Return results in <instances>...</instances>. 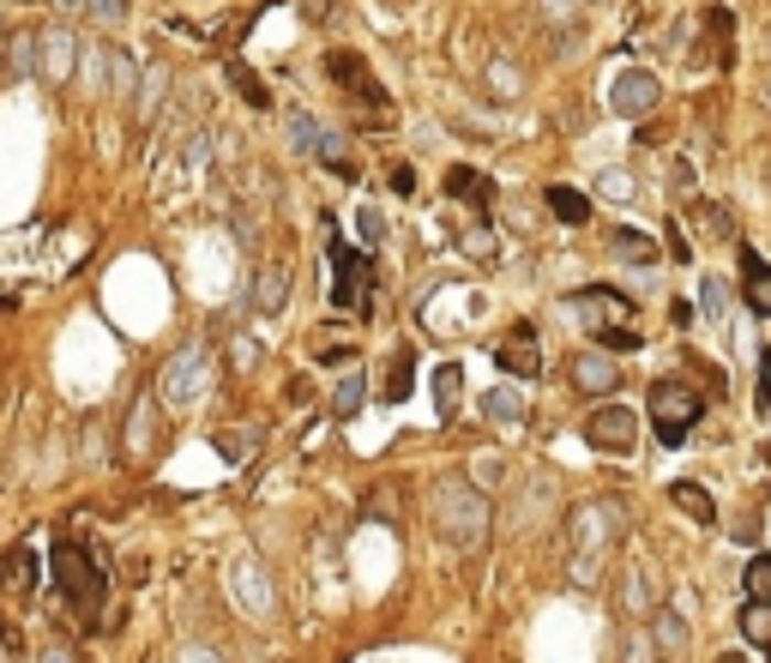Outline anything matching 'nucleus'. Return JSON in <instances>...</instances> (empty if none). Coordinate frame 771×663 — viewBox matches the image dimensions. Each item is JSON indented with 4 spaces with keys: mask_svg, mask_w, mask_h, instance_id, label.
<instances>
[{
    "mask_svg": "<svg viewBox=\"0 0 771 663\" xmlns=\"http://www.w3.org/2000/svg\"><path fill=\"white\" fill-rule=\"evenodd\" d=\"M48 573H55L61 604H67L79 621H97L102 597H109V555L85 537H61L55 555H48Z\"/></svg>",
    "mask_w": 771,
    "mask_h": 663,
    "instance_id": "nucleus-1",
    "label": "nucleus"
},
{
    "mask_svg": "<svg viewBox=\"0 0 771 663\" xmlns=\"http://www.w3.org/2000/svg\"><path fill=\"white\" fill-rule=\"evenodd\" d=\"M621 537H627V513H621V501H585L573 513V579H597L602 573V561H609L615 550H621Z\"/></svg>",
    "mask_w": 771,
    "mask_h": 663,
    "instance_id": "nucleus-2",
    "label": "nucleus"
},
{
    "mask_svg": "<svg viewBox=\"0 0 771 663\" xmlns=\"http://www.w3.org/2000/svg\"><path fill=\"white\" fill-rule=\"evenodd\" d=\"M573 308L590 320V338H597V350L609 356V350H639V326H633V308H627L615 290H578L573 296Z\"/></svg>",
    "mask_w": 771,
    "mask_h": 663,
    "instance_id": "nucleus-3",
    "label": "nucleus"
},
{
    "mask_svg": "<svg viewBox=\"0 0 771 663\" xmlns=\"http://www.w3.org/2000/svg\"><path fill=\"white\" fill-rule=\"evenodd\" d=\"M434 507H441V531L458 543V550H477V543L488 537L482 489H470V482H441V489H434Z\"/></svg>",
    "mask_w": 771,
    "mask_h": 663,
    "instance_id": "nucleus-4",
    "label": "nucleus"
},
{
    "mask_svg": "<svg viewBox=\"0 0 771 663\" xmlns=\"http://www.w3.org/2000/svg\"><path fill=\"white\" fill-rule=\"evenodd\" d=\"M645 411H651V428H658V441H663V446H681V441L693 435V423H699L705 404H699V392L681 387V380H658Z\"/></svg>",
    "mask_w": 771,
    "mask_h": 663,
    "instance_id": "nucleus-5",
    "label": "nucleus"
},
{
    "mask_svg": "<svg viewBox=\"0 0 771 663\" xmlns=\"http://www.w3.org/2000/svg\"><path fill=\"white\" fill-rule=\"evenodd\" d=\"M585 441L597 446V453L627 458V453L639 446V416L627 411V404H597V411L585 416Z\"/></svg>",
    "mask_w": 771,
    "mask_h": 663,
    "instance_id": "nucleus-6",
    "label": "nucleus"
},
{
    "mask_svg": "<svg viewBox=\"0 0 771 663\" xmlns=\"http://www.w3.org/2000/svg\"><path fill=\"white\" fill-rule=\"evenodd\" d=\"M332 302L338 308H356L362 302L368 308V284H374V265H368V253H356L350 241H332Z\"/></svg>",
    "mask_w": 771,
    "mask_h": 663,
    "instance_id": "nucleus-7",
    "label": "nucleus"
},
{
    "mask_svg": "<svg viewBox=\"0 0 771 663\" xmlns=\"http://www.w3.org/2000/svg\"><path fill=\"white\" fill-rule=\"evenodd\" d=\"M73 67H79V43H73V31H61V24L36 31V73H43L48 85H73Z\"/></svg>",
    "mask_w": 771,
    "mask_h": 663,
    "instance_id": "nucleus-8",
    "label": "nucleus"
},
{
    "mask_svg": "<svg viewBox=\"0 0 771 663\" xmlns=\"http://www.w3.org/2000/svg\"><path fill=\"white\" fill-rule=\"evenodd\" d=\"M658 79H651L645 67H621L615 73V85H609V109L615 115H651L658 109Z\"/></svg>",
    "mask_w": 771,
    "mask_h": 663,
    "instance_id": "nucleus-9",
    "label": "nucleus"
},
{
    "mask_svg": "<svg viewBox=\"0 0 771 663\" xmlns=\"http://www.w3.org/2000/svg\"><path fill=\"white\" fill-rule=\"evenodd\" d=\"M573 387L585 392V399H609V392L621 387V368H615V356L578 350V356H573Z\"/></svg>",
    "mask_w": 771,
    "mask_h": 663,
    "instance_id": "nucleus-10",
    "label": "nucleus"
},
{
    "mask_svg": "<svg viewBox=\"0 0 771 663\" xmlns=\"http://www.w3.org/2000/svg\"><path fill=\"white\" fill-rule=\"evenodd\" d=\"M326 73H332V79H344V91H350V97H368V104L380 97L374 91V73H368L356 55H344V48H332V55H326Z\"/></svg>",
    "mask_w": 771,
    "mask_h": 663,
    "instance_id": "nucleus-11",
    "label": "nucleus"
},
{
    "mask_svg": "<svg viewBox=\"0 0 771 663\" xmlns=\"http://www.w3.org/2000/svg\"><path fill=\"white\" fill-rule=\"evenodd\" d=\"M500 368H507V374H519V380L543 368V350H536L531 326H519V338H507V344H500Z\"/></svg>",
    "mask_w": 771,
    "mask_h": 663,
    "instance_id": "nucleus-12",
    "label": "nucleus"
},
{
    "mask_svg": "<svg viewBox=\"0 0 771 663\" xmlns=\"http://www.w3.org/2000/svg\"><path fill=\"white\" fill-rule=\"evenodd\" d=\"M205 350H187V356H175L170 368H163V374H175V380H163V392H170V399H193V392L205 387Z\"/></svg>",
    "mask_w": 771,
    "mask_h": 663,
    "instance_id": "nucleus-13",
    "label": "nucleus"
},
{
    "mask_svg": "<svg viewBox=\"0 0 771 663\" xmlns=\"http://www.w3.org/2000/svg\"><path fill=\"white\" fill-rule=\"evenodd\" d=\"M7 79H36V31H7Z\"/></svg>",
    "mask_w": 771,
    "mask_h": 663,
    "instance_id": "nucleus-14",
    "label": "nucleus"
},
{
    "mask_svg": "<svg viewBox=\"0 0 771 663\" xmlns=\"http://www.w3.org/2000/svg\"><path fill=\"white\" fill-rule=\"evenodd\" d=\"M670 501L693 519V525H717V501L699 489V482H675V489H670Z\"/></svg>",
    "mask_w": 771,
    "mask_h": 663,
    "instance_id": "nucleus-15",
    "label": "nucleus"
},
{
    "mask_svg": "<svg viewBox=\"0 0 771 663\" xmlns=\"http://www.w3.org/2000/svg\"><path fill=\"white\" fill-rule=\"evenodd\" d=\"M31 585H36V555L31 550L0 555V591H31Z\"/></svg>",
    "mask_w": 771,
    "mask_h": 663,
    "instance_id": "nucleus-16",
    "label": "nucleus"
},
{
    "mask_svg": "<svg viewBox=\"0 0 771 663\" xmlns=\"http://www.w3.org/2000/svg\"><path fill=\"white\" fill-rule=\"evenodd\" d=\"M458 392H465V368H458V362H441V368H434V411L453 416V411H458Z\"/></svg>",
    "mask_w": 771,
    "mask_h": 663,
    "instance_id": "nucleus-17",
    "label": "nucleus"
},
{
    "mask_svg": "<svg viewBox=\"0 0 771 663\" xmlns=\"http://www.w3.org/2000/svg\"><path fill=\"white\" fill-rule=\"evenodd\" d=\"M73 19H97V24H127V0H55Z\"/></svg>",
    "mask_w": 771,
    "mask_h": 663,
    "instance_id": "nucleus-18",
    "label": "nucleus"
},
{
    "mask_svg": "<svg viewBox=\"0 0 771 663\" xmlns=\"http://www.w3.org/2000/svg\"><path fill=\"white\" fill-rule=\"evenodd\" d=\"M482 416L488 423H524V392L519 387H495L482 399Z\"/></svg>",
    "mask_w": 771,
    "mask_h": 663,
    "instance_id": "nucleus-19",
    "label": "nucleus"
},
{
    "mask_svg": "<svg viewBox=\"0 0 771 663\" xmlns=\"http://www.w3.org/2000/svg\"><path fill=\"white\" fill-rule=\"evenodd\" d=\"M362 399H368V380H362V374H344V380H338V399H332L338 423H350V416L362 411Z\"/></svg>",
    "mask_w": 771,
    "mask_h": 663,
    "instance_id": "nucleus-20",
    "label": "nucleus"
},
{
    "mask_svg": "<svg viewBox=\"0 0 771 663\" xmlns=\"http://www.w3.org/2000/svg\"><path fill=\"white\" fill-rule=\"evenodd\" d=\"M658 645H663V652H670L675 663L687 657V628H681L675 609H658Z\"/></svg>",
    "mask_w": 771,
    "mask_h": 663,
    "instance_id": "nucleus-21",
    "label": "nucleus"
},
{
    "mask_svg": "<svg viewBox=\"0 0 771 663\" xmlns=\"http://www.w3.org/2000/svg\"><path fill=\"white\" fill-rule=\"evenodd\" d=\"M284 272H260V284H253V308H260V314H278V308H284Z\"/></svg>",
    "mask_w": 771,
    "mask_h": 663,
    "instance_id": "nucleus-22",
    "label": "nucleus"
},
{
    "mask_svg": "<svg viewBox=\"0 0 771 663\" xmlns=\"http://www.w3.org/2000/svg\"><path fill=\"white\" fill-rule=\"evenodd\" d=\"M549 206H555V218H567V224H585L590 218V199L573 194V187H555V194H549Z\"/></svg>",
    "mask_w": 771,
    "mask_h": 663,
    "instance_id": "nucleus-23",
    "label": "nucleus"
},
{
    "mask_svg": "<svg viewBox=\"0 0 771 663\" xmlns=\"http://www.w3.org/2000/svg\"><path fill=\"white\" fill-rule=\"evenodd\" d=\"M380 399H386V404H398V399H410V350H398V356H392V374H386V387H380Z\"/></svg>",
    "mask_w": 771,
    "mask_h": 663,
    "instance_id": "nucleus-24",
    "label": "nucleus"
},
{
    "mask_svg": "<svg viewBox=\"0 0 771 663\" xmlns=\"http://www.w3.org/2000/svg\"><path fill=\"white\" fill-rule=\"evenodd\" d=\"M446 194H458V199H488V182L477 170H465V163H458L453 175H446Z\"/></svg>",
    "mask_w": 771,
    "mask_h": 663,
    "instance_id": "nucleus-25",
    "label": "nucleus"
},
{
    "mask_svg": "<svg viewBox=\"0 0 771 663\" xmlns=\"http://www.w3.org/2000/svg\"><path fill=\"white\" fill-rule=\"evenodd\" d=\"M748 597L771 609V555H753L748 561Z\"/></svg>",
    "mask_w": 771,
    "mask_h": 663,
    "instance_id": "nucleus-26",
    "label": "nucleus"
},
{
    "mask_svg": "<svg viewBox=\"0 0 771 663\" xmlns=\"http://www.w3.org/2000/svg\"><path fill=\"white\" fill-rule=\"evenodd\" d=\"M615 253H621V260H639V265L658 260V248H651V241L639 236V229H621V236H615Z\"/></svg>",
    "mask_w": 771,
    "mask_h": 663,
    "instance_id": "nucleus-27",
    "label": "nucleus"
},
{
    "mask_svg": "<svg viewBox=\"0 0 771 663\" xmlns=\"http://www.w3.org/2000/svg\"><path fill=\"white\" fill-rule=\"evenodd\" d=\"M741 633H748L753 645H771V609H765V604H748V616H741Z\"/></svg>",
    "mask_w": 771,
    "mask_h": 663,
    "instance_id": "nucleus-28",
    "label": "nucleus"
},
{
    "mask_svg": "<svg viewBox=\"0 0 771 663\" xmlns=\"http://www.w3.org/2000/svg\"><path fill=\"white\" fill-rule=\"evenodd\" d=\"M229 79H236V85H241V97H248V104H253V109H265V104H272V97H265V85H260V79H253V73H248V67H241V61H236V67H229Z\"/></svg>",
    "mask_w": 771,
    "mask_h": 663,
    "instance_id": "nucleus-29",
    "label": "nucleus"
},
{
    "mask_svg": "<svg viewBox=\"0 0 771 663\" xmlns=\"http://www.w3.org/2000/svg\"><path fill=\"white\" fill-rule=\"evenodd\" d=\"M290 139H295V151H314V139H319L314 115H302V109H295V115H290Z\"/></svg>",
    "mask_w": 771,
    "mask_h": 663,
    "instance_id": "nucleus-30",
    "label": "nucleus"
},
{
    "mask_svg": "<svg viewBox=\"0 0 771 663\" xmlns=\"http://www.w3.org/2000/svg\"><path fill=\"white\" fill-rule=\"evenodd\" d=\"M748 308L753 314H771V265H765L760 278H748Z\"/></svg>",
    "mask_w": 771,
    "mask_h": 663,
    "instance_id": "nucleus-31",
    "label": "nucleus"
},
{
    "mask_svg": "<svg viewBox=\"0 0 771 663\" xmlns=\"http://www.w3.org/2000/svg\"><path fill=\"white\" fill-rule=\"evenodd\" d=\"M693 218L712 224V236H736V218H729L724 206H693Z\"/></svg>",
    "mask_w": 771,
    "mask_h": 663,
    "instance_id": "nucleus-32",
    "label": "nucleus"
},
{
    "mask_svg": "<svg viewBox=\"0 0 771 663\" xmlns=\"http://www.w3.org/2000/svg\"><path fill=\"white\" fill-rule=\"evenodd\" d=\"M151 446V399H139V411H133V453H145Z\"/></svg>",
    "mask_w": 771,
    "mask_h": 663,
    "instance_id": "nucleus-33",
    "label": "nucleus"
},
{
    "mask_svg": "<svg viewBox=\"0 0 771 663\" xmlns=\"http://www.w3.org/2000/svg\"><path fill=\"white\" fill-rule=\"evenodd\" d=\"M163 85H170V73H151V79H145V97H139V115H145V121H151V109H158V97H163Z\"/></svg>",
    "mask_w": 771,
    "mask_h": 663,
    "instance_id": "nucleus-34",
    "label": "nucleus"
},
{
    "mask_svg": "<svg viewBox=\"0 0 771 663\" xmlns=\"http://www.w3.org/2000/svg\"><path fill=\"white\" fill-rule=\"evenodd\" d=\"M102 67H109V55L91 48V55H85V91H102Z\"/></svg>",
    "mask_w": 771,
    "mask_h": 663,
    "instance_id": "nucleus-35",
    "label": "nucleus"
},
{
    "mask_svg": "<svg viewBox=\"0 0 771 663\" xmlns=\"http://www.w3.org/2000/svg\"><path fill=\"white\" fill-rule=\"evenodd\" d=\"M488 79H495V85H488L495 97H519V73H512V67H495Z\"/></svg>",
    "mask_w": 771,
    "mask_h": 663,
    "instance_id": "nucleus-36",
    "label": "nucleus"
},
{
    "mask_svg": "<svg viewBox=\"0 0 771 663\" xmlns=\"http://www.w3.org/2000/svg\"><path fill=\"white\" fill-rule=\"evenodd\" d=\"M356 224H362V241H368V248H374V241L386 236V218H380L374 206H362V218H356Z\"/></svg>",
    "mask_w": 771,
    "mask_h": 663,
    "instance_id": "nucleus-37",
    "label": "nucleus"
},
{
    "mask_svg": "<svg viewBox=\"0 0 771 663\" xmlns=\"http://www.w3.org/2000/svg\"><path fill=\"white\" fill-rule=\"evenodd\" d=\"M602 194H609V199H627V194H633V175L609 170V175H602Z\"/></svg>",
    "mask_w": 771,
    "mask_h": 663,
    "instance_id": "nucleus-38",
    "label": "nucleus"
},
{
    "mask_svg": "<svg viewBox=\"0 0 771 663\" xmlns=\"http://www.w3.org/2000/svg\"><path fill=\"white\" fill-rule=\"evenodd\" d=\"M410 187H416V175H410V163H398V170H392V194H410Z\"/></svg>",
    "mask_w": 771,
    "mask_h": 663,
    "instance_id": "nucleus-39",
    "label": "nucleus"
},
{
    "mask_svg": "<svg viewBox=\"0 0 771 663\" xmlns=\"http://www.w3.org/2000/svg\"><path fill=\"white\" fill-rule=\"evenodd\" d=\"M760 404L771 411V350H765V362H760Z\"/></svg>",
    "mask_w": 771,
    "mask_h": 663,
    "instance_id": "nucleus-40",
    "label": "nucleus"
},
{
    "mask_svg": "<svg viewBox=\"0 0 771 663\" xmlns=\"http://www.w3.org/2000/svg\"><path fill=\"white\" fill-rule=\"evenodd\" d=\"M48 663H73V657H67V652H61V645H55V652H48Z\"/></svg>",
    "mask_w": 771,
    "mask_h": 663,
    "instance_id": "nucleus-41",
    "label": "nucleus"
},
{
    "mask_svg": "<svg viewBox=\"0 0 771 663\" xmlns=\"http://www.w3.org/2000/svg\"><path fill=\"white\" fill-rule=\"evenodd\" d=\"M717 663H748V657H741V652H724V657H717Z\"/></svg>",
    "mask_w": 771,
    "mask_h": 663,
    "instance_id": "nucleus-42",
    "label": "nucleus"
},
{
    "mask_svg": "<svg viewBox=\"0 0 771 663\" xmlns=\"http://www.w3.org/2000/svg\"><path fill=\"white\" fill-rule=\"evenodd\" d=\"M0 640H7V628H0Z\"/></svg>",
    "mask_w": 771,
    "mask_h": 663,
    "instance_id": "nucleus-43",
    "label": "nucleus"
},
{
    "mask_svg": "<svg viewBox=\"0 0 771 663\" xmlns=\"http://www.w3.org/2000/svg\"><path fill=\"white\" fill-rule=\"evenodd\" d=\"M765 657H771V645H765Z\"/></svg>",
    "mask_w": 771,
    "mask_h": 663,
    "instance_id": "nucleus-44",
    "label": "nucleus"
},
{
    "mask_svg": "<svg viewBox=\"0 0 771 663\" xmlns=\"http://www.w3.org/2000/svg\"><path fill=\"white\" fill-rule=\"evenodd\" d=\"M765 97H771V91H765Z\"/></svg>",
    "mask_w": 771,
    "mask_h": 663,
    "instance_id": "nucleus-45",
    "label": "nucleus"
}]
</instances>
